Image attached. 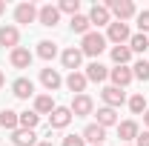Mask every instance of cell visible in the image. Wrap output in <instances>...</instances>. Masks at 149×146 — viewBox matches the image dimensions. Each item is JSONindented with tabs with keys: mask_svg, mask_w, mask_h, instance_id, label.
<instances>
[{
	"mask_svg": "<svg viewBox=\"0 0 149 146\" xmlns=\"http://www.w3.org/2000/svg\"><path fill=\"white\" fill-rule=\"evenodd\" d=\"M12 95L20 97V100H29V97L35 95V83H32L29 77H17V80L12 83Z\"/></svg>",
	"mask_w": 149,
	"mask_h": 146,
	"instance_id": "cell-10",
	"label": "cell"
},
{
	"mask_svg": "<svg viewBox=\"0 0 149 146\" xmlns=\"http://www.w3.org/2000/svg\"><path fill=\"white\" fill-rule=\"evenodd\" d=\"M37 146H55L52 140H37Z\"/></svg>",
	"mask_w": 149,
	"mask_h": 146,
	"instance_id": "cell-35",
	"label": "cell"
},
{
	"mask_svg": "<svg viewBox=\"0 0 149 146\" xmlns=\"http://www.w3.org/2000/svg\"><path fill=\"white\" fill-rule=\"evenodd\" d=\"M17 43H20V29L17 26H0V46L17 49Z\"/></svg>",
	"mask_w": 149,
	"mask_h": 146,
	"instance_id": "cell-12",
	"label": "cell"
},
{
	"mask_svg": "<svg viewBox=\"0 0 149 146\" xmlns=\"http://www.w3.org/2000/svg\"><path fill=\"white\" fill-rule=\"evenodd\" d=\"M86 74L83 72H69V77H66V86H69V92H74V95H83V89H86Z\"/></svg>",
	"mask_w": 149,
	"mask_h": 146,
	"instance_id": "cell-21",
	"label": "cell"
},
{
	"mask_svg": "<svg viewBox=\"0 0 149 146\" xmlns=\"http://www.w3.org/2000/svg\"><path fill=\"white\" fill-rule=\"evenodd\" d=\"M129 49H132V52H138V55H143V52L149 49V35H141V32L132 35L129 37Z\"/></svg>",
	"mask_w": 149,
	"mask_h": 146,
	"instance_id": "cell-25",
	"label": "cell"
},
{
	"mask_svg": "<svg viewBox=\"0 0 149 146\" xmlns=\"http://www.w3.org/2000/svg\"><path fill=\"white\" fill-rule=\"evenodd\" d=\"M138 135H141V129H138V123H135V120H123V123H118V138H120L123 143L135 140Z\"/></svg>",
	"mask_w": 149,
	"mask_h": 146,
	"instance_id": "cell-18",
	"label": "cell"
},
{
	"mask_svg": "<svg viewBox=\"0 0 149 146\" xmlns=\"http://www.w3.org/2000/svg\"><path fill=\"white\" fill-rule=\"evenodd\" d=\"M37 20H40V26H57L60 23V9L57 6H40L37 9Z\"/></svg>",
	"mask_w": 149,
	"mask_h": 146,
	"instance_id": "cell-7",
	"label": "cell"
},
{
	"mask_svg": "<svg viewBox=\"0 0 149 146\" xmlns=\"http://www.w3.org/2000/svg\"><path fill=\"white\" fill-rule=\"evenodd\" d=\"M112 60H115V66H126L132 60V49L129 46H112Z\"/></svg>",
	"mask_w": 149,
	"mask_h": 146,
	"instance_id": "cell-24",
	"label": "cell"
},
{
	"mask_svg": "<svg viewBox=\"0 0 149 146\" xmlns=\"http://www.w3.org/2000/svg\"><path fill=\"white\" fill-rule=\"evenodd\" d=\"M83 140L92 143V146H100L103 140H106V129L97 126V123H89V126L83 129Z\"/></svg>",
	"mask_w": 149,
	"mask_h": 146,
	"instance_id": "cell-13",
	"label": "cell"
},
{
	"mask_svg": "<svg viewBox=\"0 0 149 146\" xmlns=\"http://www.w3.org/2000/svg\"><path fill=\"white\" fill-rule=\"evenodd\" d=\"M63 146H86V140H83V135H66Z\"/></svg>",
	"mask_w": 149,
	"mask_h": 146,
	"instance_id": "cell-33",
	"label": "cell"
},
{
	"mask_svg": "<svg viewBox=\"0 0 149 146\" xmlns=\"http://www.w3.org/2000/svg\"><path fill=\"white\" fill-rule=\"evenodd\" d=\"M132 77H138V80H149V60H138V63L132 66Z\"/></svg>",
	"mask_w": 149,
	"mask_h": 146,
	"instance_id": "cell-29",
	"label": "cell"
},
{
	"mask_svg": "<svg viewBox=\"0 0 149 146\" xmlns=\"http://www.w3.org/2000/svg\"><path fill=\"white\" fill-rule=\"evenodd\" d=\"M86 80H92V83H103L106 77H109V69L103 66V63H97V60H92L89 66H86Z\"/></svg>",
	"mask_w": 149,
	"mask_h": 146,
	"instance_id": "cell-15",
	"label": "cell"
},
{
	"mask_svg": "<svg viewBox=\"0 0 149 146\" xmlns=\"http://www.w3.org/2000/svg\"><path fill=\"white\" fill-rule=\"evenodd\" d=\"M37 55L43 57V60H55V55H57V46L52 43V40H40V43H37Z\"/></svg>",
	"mask_w": 149,
	"mask_h": 146,
	"instance_id": "cell-26",
	"label": "cell"
},
{
	"mask_svg": "<svg viewBox=\"0 0 149 146\" xmlns=\"http://www.w3.org/2000/svg\"><path fill=\"white\" fill-rule=\"evenodd\" d=\"M129 37H132V32H129L126 23H120V20H112V23H109L106 40H112L115 46H123V43H129Z\"/></svg>",
	"mask_w": 149,
	"mask_h": 146,
	"instance_id": "cell-3",
	"label": "cell"
},
{
	"mask_svg": "<svg viewBox=\"0 0 149 146\" xmlns=\"http://www.w3.org/2000/svg\"><path fill=\"white\" fill-rule=\"evenodd\" d=\"M60 60H63V66H66L69 72H77V69H80V60H83V52L74 49V46H69V49L60 55Z\"/></svg>",
	"mask_w": 149,
	"mask_h": 146,
	"instance_id": "cell-14",
	"label": "cell"
},
{
	"mask_svg": "<svg viewBox=\"0 0 149 146\" xmlns=\"http://www.w3.org/2000/svg\"><path fill=\"white\" fill-rule=\"evenodd\" d=\"M15 20L17 23H35L37 20V6L35 3H20L15 9Z\"/></svg>",
	"mask_w": 149,
	"mask_h": 146,
	"instance_id": "cell-16",
	"label": "cell"
},
{
	"mask_svg": "<svg viewBox=\"0 0 149 146\" xmlns=\"http://www.w3.org/2000/svg\"><path fill=\"white\" fill-rule=\"evenodd\" d=\"M103 49H106V37L100 35V32H89V35H83V40H80V52H83V55L97 57Z\"/></svg>",
	"mask_w": 149,
	"mask_h": 146,
	"instance_id": "cell-1",
	"label": "cell"
},
{
	"mask_svg": "<svg viewBox=\"0 0 149 146\" xmlns=\"http://www.w3.org/2000/svg\"><path fill=\"white\" fill-rule=\"evenodd\" d=\"M69 109H72L74 117H86V115H92V112H95V100L89 97V95H74Z\"/></svg>",
	"mask_w": 149,
	"mask_h": 146,
	"instance_id": "cell-4",
	"label": "cell"
},
{
	"mask_svg": "<svg viewBox=\"0 0 149 146\" xmlns=\"http://www.w3.org/2000/svg\"><path fill=\"white\" fill-rule=\"evenodd\" d=\"M37 123H40V115L37 112H20V129H32L35 132Z\"/></svg>",
	"mask_w": 149,
	"mask_h": 146,
	"instance_id": "cell-28",
	"label": "cell"
},
{
	"mask_svg": "<svg viewBox=\"0 0 149 146\" xmlns=\"http://www.w3.org/2000/svg\"><path fill=\"white\" fill-rule=\"evenodd\" d=\"M143 123H146V126H149V109L143 112Z\"/></svg>",
	"mask_w": 149,
	"mask_h": 146,
	"instance_id": "cell-36",
	"label": "cell"
},
{
	"mask_svg": "<svg viewBox=\"0 0 149 146\" xmlns=\"http://www.w3.org/2000/svg\"><path fill=\"white\" fill-rule=\"evenodd\" d=\"M109 77H112V86H118V89H123V86H129L132 80V69L129 66H115V69H109Z\"/></svg>",
	"mask_w": 149,
	"mask_h": 146,
	"instance_id": "cell-8",
	"label": "cell"
},
{
	"mask_svg": "<svg viewBox=\"0 0 149 146\" xmlns=\"http://www.w3.org/2000/svg\"><path fill=\"white\" fill-rule=\"evenodd\" d=\"M89 15H74L72 17V32H77V35H89Z\"/></svg>",
	"mask_w": 149,
	"mask_h": 146,
	"instance_id": "cell-27",
	"label": "cell"
},
{
	"mask_svg": "<svg viewBox=\"0 0 149 146\" xmlns=\"http://www.w3.org/2000/svg\"><path fill=\"white\" fill-rule=\"evenodd\" d=\"M129 109L135 112V115L146 112L149 109V106H146V97H143V95H132V97H129Z\"/></svg>",
	"mask_w": 149,
	"mask_h": 146,
	"instance_id": "cell-31",
	"label": "cell"
},
{
	"mask_svg": "<svg viewBox=\"0 0 149 146\" xmlns=\"http://www.w3.org/2000/svg\"><path fill=\"white\" fill-rule=\"evenodd\" d=\"M57 9H60V15H63V12H66V15H80V0H60V6H57Z\"/></svg>",
	"mask_w": 149,
	"mask_h": 146,
	"instance_id": "cell-30",
	"label": "cell"
},
{
	"mask_svg": "<svg viewBox=\"0 0 149 146\" xmlns=\"http://www.w3.org/2000/svg\"><path fill=\"white\" fill-rule=\"evenodd\" d=\"M40 83H43L49 92H55V89H60L63 77H60V72H57V69H40Z\"/></svg>",
	"mask_w": 149,
	"mask_h": 146,
	"instance_id": "cell-17",
	"label": "cell"
},
{
	"mask_svg": "<svg viewBox=\"0 0 149 146\" xmlns=\"http://www.w3.org/2000/svg\"><path fill=\"white\" fill-rule=\"evenodd\" d=\"M9 60H12L15 69H29V66H32V52H29L26 46H17V49H12Z\"/></svg>",
	"mask_w": 149,
	"mask_h": 146,
	"instance_id": "cell-11",
	"label": "cell"
},
{
	"mask_svg": "<svg viewBox=\"0 0 149 146\" xmlns=\"http://www.w3.org/2000/svg\"><path fill=\"white\" fill-rule=\"evenodd\" d=\"M3 12H6V3H3V0H0V15H3Z\"/></svg>",
	"mask_w": 149,
	"mask_h": 146,
	"instance_id": "cell-37",
	"label": "cell"
},
{
	"mask_svg": "<svg viewBox=\"0 0 149 146\" xmlns=\"http://www.w3.org/2000/svg\"><path fill=\"white\" fill-rule=\"evenodd\" d=\"M106 9H109L120 23H126L129 17H135V3H132V0H109Z\"/></svg>",
	"mask_w": 149,
	"mask_h": 146,
	"instance_id": "cell-2",
	"label": "cell"
},
{
	"mask_svg": "<svg viewBox=\"0 0 149 146\" xmlns=\"http://www.w3.org/2000/svg\"><path fill=\"white\" fill-rule=\"evenodd\" d=\"M135 146H149V132H141L135 138Z\"/></svg>",
	"mask_w": 149,
	"mask_h": 146,
	"instance_id": "cell-34",
	"label": "cell"
},
{
	"mask_svg": "<svg viewBox=\"0 0 149 146\" xmlns=\"http://www.w3.org/2000/svg\"><path fill=\"white\" fill-rule=\"evenodd\" d=\"M89 23H92V26H109V23H112V12L106 9V3H103V6L95 3V6H92V12H89Z\"/></svg>",
	"mask_w": 149,
	"mask_h": 146,
	"instance_id": "cell-9",
	"label": "cell"
},
{
	"mask_svg": "<svg viewBox=\"0 0 149 146\" xmlns=\"http://www.w3.org/2000/svg\"><path fill=\"white\" fill-rule=\"evenodd\" d=\"M138 29H141V35H146V32H149V9L138 15Z\"/></svg>",
	"mask_w": 149,
	"mask_h": 146,
	"instance_id": "cell-32",
	"label": "cell"
},
{
	"mask_svg": "<svg viewBox=\"0 0 149 146\" xmlns=\"http://www.w3.org/2000/svg\"><path fill=\"white\" fill-rule=\"evenodd\" d=\"M120 146H129V143H120Z\"/></svg>",
	"mask_w": 149,
	"mask_h": 146,
	"instance_id": "cell-39",
	"label": "cell"
},
{
	"mask_svg": "<svg viewBox=\"0 0 149 146\" xmlns=\"http://www.w3.org/2000/svg\"><path fill=\"white\" fill-rule=\"evenodd\" d=\"M3 80H6V77H3V72H0V86H3Z\"/></svg>",
	"mask_w": 149,
	"mask_h": 146,
	"instance_id": "cell-38",
	"label": "cell"
},
{
	"mask_svg": "<svg viewBox=\"0 0 149 146\" xmlns=\"http://www.w3.org/2000/svg\"><path fill=\"white\" fill-rule=\"evenodd\" d=\"M0 126L9 129V132L20 129V112H15V109H3V112H0Z\"/></svg>",
	"mask_w": 149,
	"mask_h": 146,
	"instance_id": "cell-20",
	"label": "cell"
},
{
	"mask_svg": "<svg viewBox=\"0 0 149 146\" xmlns=\"http://www.w3.org/2000/svg\"><path fill=\"white\" fill-rule=\"evenodd\" d=\"M35 112H37V115H52V112H55L52 95H37V97H35Z\"/></svg>",
	"mask_w": 149,
	"mask_h": 146,
	"instance_id": "cell-22",
	"label": "cell"
},
{
	"mask_svg": "<svg viewBox=\"0 0 149 146\" xmlns=\"http://www.w3.org/2000/svg\"><path fill=\"white\" fill-rule=\"evenodd\" d=\"M100 97H103V103H106L109 109H118V106H123V100H126V92L118 89V86H106V89L100 92Z\"/></svg>",
	"mask_w": 149,
	"mask_h": 146,
	"instance_id": "cell-6",
	"label": "cell"
},
{
	"mask_svg": "<svg viewBox=\"0 0 149 146\" xmlns=\"http://www.w3.org/2000/svg\"><path fill=\"white\" fill-rule=\"evenodd\" d=\"M12 140H15V146H37V135L32 129H15Z\"/></svg>",
	"mask_w": 149,
	"mask_h": 146,
	"instance_id": "cell-19",
	"label": "cell"
},
{
	"mask_svg": "<svg viewBox=\"0 0 149 146\" xmlns=\"http://www.w3.org/2000/svg\"><path fill=\"white\" fill-rule=\"evenodd\" d=\"M100 146H103V143H100Z\"/></svg>",
	"mask_w": 149,
	"mask_h": 146,
	"instance_id": "cell-40",
	"label": "cell"
},
{
	"mask_svg": "<svg viewBox=\"0 0 149 146\" xmlns=\"http://www.w3.org/2000/svg\"><path fill=\"white\" fill-rule=\"evenodd\" d=\"M72 109H69V106H55V112H52V115H49V126L52 129H66L69 126V123H72Z\"/></svg>",
	"mask_w": 149,
	"mask_h": 146,
	"instance_id": "cell-5",
	"label": "cell"
},
{
	"mask_svg": "<svg viewBox=\"0 0 149 146\" xmlns=\"http://www.w3.org/2000/svg\"><path fill=\"white\" fill-rule=\"evenodd\" d=\"M97 126H103V129H109L118 123V115H115V109H109V106H103V109H97V120H95Z\"/></svg>",
	"mask_w": 149,
	"mask_h": 146,
	"instance_id": "cell-23",
	"label": "cell"
}]
</instances>
